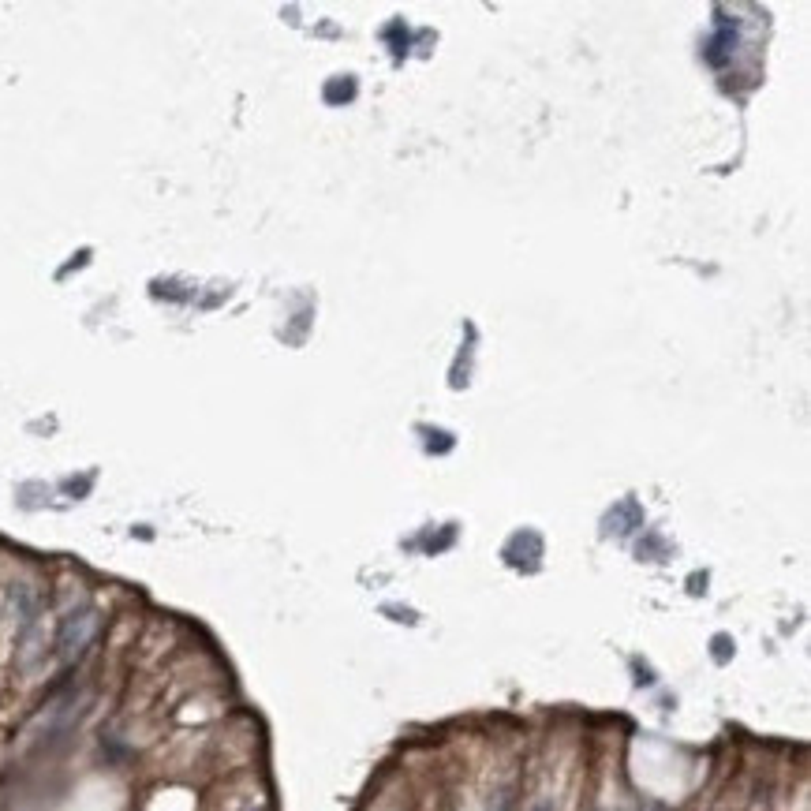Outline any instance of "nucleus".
<instances>
[{
  "label": "nucleus",
  "mask_w": 811,
  "mask_h": 811,
  "mask_svg": "<svg viewBox=\"0 0 811 811\" xmlns=\"http://www.w3.org/2000/svg\"><path fill=\"white\" fill-rule=\"evenodd\" d=\"M94 632H98V613L94 610H75L64 617V625H60L57 632V651L60 658H75L86 651V643L94 640Z\"/></svg>",
  "instance_id": "1"
},
{
  "label": "nucleus",
  "mask_w": 811,
  "mask_h": 811,
  "mask_svg": "<svg viewBox=\"0 0 811 811\" xmlns=\"http://www.w3.org/2000/svg\"><path fill=\"white\" fill-rule=\"evenodd\" d=\"M531 811H554V804H550V800H542V804H535Z\"/></svg>",
  "instance_id": "2"
},
{
  "label": "nucleus",
  "mask_w": 811,
  "mask_h": 811,
  "mask_svg": "<svg viewBox=\"0 0 811 811\" xmlns=\"http://www.w3.org/2000/svg\"><path fill=\"white\" fill-rule=\"evenodd\" d=\"M247 811H262V808H247Z\"/></svg>",
  "instance_id": "3"
}]
</instances>
